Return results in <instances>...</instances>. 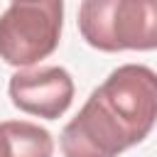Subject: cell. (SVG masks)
Here are the masks:
<instances>
[{"instance_id":"cell-1","label":"cell","mask_w":157,"mask_h":157,"mask_svg":"<svg viewBox=\"0 0 157 157\" xmlns=\"http://www.w3.org/2000/svg\"><path fill=\"white\" fill-rule=\"evenodd\" d=\"M157 123V71L145 64H123L91 91L71 118L59 145L64 157H118L142 142Z\"/></svg>"},{"instance_id":"cell-2","label":"cell","mask_w":157,"mask_h":157,"mask_svg":"<svg viewBox=\"0 0 157 157\" xmlns=\"http://www.w3.org/2000/svg\"><path fill=\"white\" fill-rule=\"evenodd\" d=\"M78 32L98 52H152L157 0H81Z\"/></svg>"},{"instance_id":"cell-3","label":"cell","mask_w":157,"mask_h":157,"mask_svg":"<svg viewBox=\"0 0 157 157\" xmlns=\"http://www.w3.org/2000/svg\"><path fill=\"white\" fill-rule=\"evenodd\" d=\"M64 0H20L0 15V59L32 66L47 59L61 39Z\"/></svg>"},{"instance_id":"cell-4","label":"cell","mask_w":157,"mask_h":157,"mask_svg":"<svg viewBox=\"0 0 157 157\" xmlns=\"http://www.w3.org/2000/svg\"><path fill=\"white\" fill-rule=\"evenodd\" d=\"M7 93L15 108L44 120L61 118L74 101V78L64 66H39L12 74Z\"/></svg>"},{"instance_id":"cell-5","label":"cell","mask_w":157,"mask_h":157,"mask_svg":"<svg viewBox=\"0 0 157 157\" xmlns=\"http://www.w3.org/2000/svg\"><path fill=\"white\" fill-rule=\"evenodd\" d=\"M54 137L29 120L0 123V157H52Z\"/></svg>"},{"instance_id":"cell-6","label":"cell","mask_w":157,"mask_h":157,"mask_svg":"<svg viewBox=\"0 0 157 157\" xmlns=\"http://www.w3.org/2000/svg\"><path fill=\"white\" fill-rule=\"evenodd\" d=\"M12 2H20V0H12Z\"/></svg>"}]
</instances>
